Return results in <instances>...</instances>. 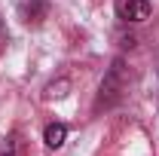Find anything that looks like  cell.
Wrapping results in <instances>:
<instances>
[{
    "label": "cell",
    "mask_w": 159,
    "mask_h": 156,
    "mask_svg": "<svg viewBox=\"0 0 159 156\" xmlns=\"http://www.w3.org/2000/svg\"><path fill=\"white\" fill-rule=\"evenodd\" d=\"M21 153H25V141L19 135L0 138V156H21Z\"/></svg>",
    "instance_id": "obj_3"
},
{
    "label": "cell",
    "mask_w": 159,
    "mask_h": 156,
    "mask_svg": "<svg viewBox=\"0 0 159 156\" xmlns=\"http://www.w3.org/2000/svg\"><path fill=\"white\" fill-rule=\"evenodd\" d=\"M64 138H67V129H64L61 122H49V126H46V132H43L46 147H61V144H64Z\"/></svg>",
    "instance_id": "obj_2"
},
{
    "label": "cell",
    "mask_w": 159,
    "mask_h": 156,
    "mask_svg": "<svg viewBox=\"0 0 159 156\" xmlns=\"http://www.w3.org/2000/svg\"><path fill=\"white\" fill-rule=\"evenodd\" d=\"M116 16L122 21H144L150 16V0H116Z\"/></svg>",
    "instance_id": "obj_1"
}]
</instances>
